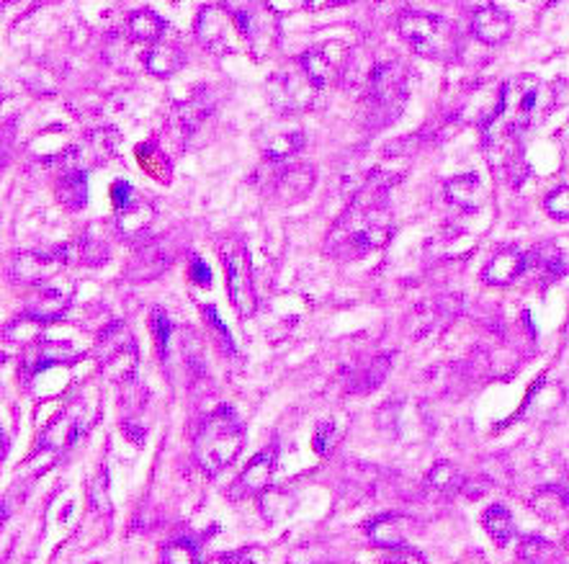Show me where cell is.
I'll use <instances>...</instances> for the list:
<instances>
[{
    "label": "cell",
    "instance_id": "1",
    "mask_svg": "<svg viewBox=\"0 0 569 564\" xmlns=\"http://www.w3.org/2000/svg\"><path fill=\"white\" fill-rule=\"evenodd\" d=\"M389 183L391 181L384 173H372L359 188L356 199L338 217V222L325 238V253L332 261H361L387 245L391 234Z\"/></svg>",
    "mask_w": 569,
    "mask_h": 564
},
{
    "label": "cell",
    "instance_id": "2",
    "mask_svg": "<svg viewBox=\"0 0 569 564\" xmlns=\"http://www.w3.org/2000/svg\"><path fill=\"white\" fill-rule=\"evenodd\" d=\"M246 446V426L232 407H217L204 417L194 438V459L209 477L225 472Z\"/></svg>",
    "mask_w": 569,
    "mask_h": 564
},
{
    "label": "cell",
    "instance_id": "3",
    "mask_svg": "<svg viewBox=\"0 0 569 564\" xmlns=\"http://www.w3.org/2000/svg\"><path fill=\"white\" fill-rule=\"evenodd\" d=\"M546 93H549V85L531 76L508 80L500 88L498 106L487 119L485 129L500 127L502 135H513V131L531 127L544 114Z\"/></svg>",
    "mask_w": 569,
    "mask_h": 564
},
{
    "label": "cell",
    "instance_id": "4",
    "mask_svg": "<svg viewBox=\"0 0 569 564\" xmlns=\"http://www.w3.org/2000/svg\"><path fill=\"white\" fill-rule=\"evenodd\" d=\"M402 39L410 44L412 53L433 62H451L462 53V36L451 21L433 16V13L408 11L397 19Z\"/></svg>",
    "mask_w": 569,
    "mask_h": 564
},
{
    "label": "cell",
    "instance_id": "5",
    "mask_svg": "<svg viewBox=\"0 0 569 564\" xmlns=\"http://www.w3.org/2000/svg\"><path fill=\"white\" fill-rule=\"evenodd\" d=\"M255 19L246 11H232L227 5H206L196 19V39L212 55H235L242 44L253 39Z\"/></svg>",
    "mask_w": 569,
    "mask_h": 564
},
{
    "label": "cell",
    "instance_id": "6",
    "mask_svg": "<svg viewBox=\"0 0 569 564\" xmlns=\"http://www.w3.org/2000/svg\"><path fill=\"white\" fill-rule=\"evenodd\" d=\"M221 261L227 268V287H230V299L242 318H250L258 307L255 295V278L253 266H250V255L242 245V240L230 238L221 243Z\"/></svg>",
    "mask_w": 569,
    "mask_h": 564
},
{
    "label": "cell",
    "instance_id": "7",
    "mask_svg": "<svg viewBox=\"0 0 569 564\" xmlns=\"http://www.w3.org/2000/svg\"><path fill=\"white\" fill-rule=\"evenodd\" d=\"M99 358L103 371L114 382H129L137 371V343L122 322L106 327V333L99 341Z\"/></svg>",
    "mask_w": 569,
    "mask_h": 564
},
{
    "label": "cell",
    "instance_id": "8",
    "mask_svg": "<svg viewBox=\"0 0 569 564\" xmlns=\"http://www.w3.org/2000/svg\"><path fill=\"white\" fill-rule=\"evenodd\" d=\"M408 99V70L400 62L379 65L372 76V104L379 112V127L402 112Z\"/></svg>",
    "mask_w": 569,
    "mask_h": 564
},
{
    "label": "cell",
    "instance_id": "9",
    "mask_svg": "<svg viewBox=\"0 0 569 564\" xmlns=\"http://www.w3.org/2000/svg\"><path fill=\"white\" fill-rule=\"evenodd\" d=\"M91 413H88V402L86 400H78L76 405L62 410L60 415L55 417V423L44 430L42 436V449H68L78 441L80 436L86 434L88 428H91Z\"/></svg>",
    "mask_w": 569,
    "mask_h": 564
},
{
    "label": "cell",
    "instance_id": "10",
    "mask_svg": "<svg viewBox=\"0 0 569 564\" xmlns=\"http://www.w3.org/2000/svg\"><path fill=\"white\" fill-rule=\"evenodd\" d=\"M271 85L276 88V93H273V106L284 108V112H297V108L309 106L317 91L312 80L307 78V72L299 68V62L297 70L278 72V76L271 80Z\"/></svg>",
    "mask_w": 569,
    "mask_h": 564
},
{
    "label": "cell",
    "instance_id": "11",
    "mask_svg": "<svg viewBox=\"0 0 569 564\" xmlns=\"http://www.w3.org/2000/svg\"><path fill=\"white\" fill-rule=\"evenodd\" d=\"M65 263H70L68 248H60L55 253H21L13 261L11 274L21 284H44Z\"/></svg>",
    "mask_w": 569,
    "mask_h": 564
},
{
    "label": "cell",
    "instance_id": "12",
    "mask_svg": "<svg viewBox=\"0 0 569 564\" xmlns=\"http://www.w3.org/2000/svg\"><path fill=\"white\" fill-rule=\"evenodd\" d=\"M412 533H416V521L400 516V513H384V516L366 523V537L372 539V544L382 549L410 546Z\"/></svg>",
    "mask_w": 569,
    "mask_h": 564
},
{
    "label": "cell",
    "instance_id": "13",
    "mask_svg": "<svg viewBox=\"0 0 569 564\" xmlns=\"http://www.w3.org/2000/svg\"><path fill=\"white\" fill-rule=\"evenodd\" d=\"M526 263L528 255L521 248L508 245L498 251L487 263L482 271V281L490 287H510V284L519 281L521 276H526Z\"/></svg>",
    "mask_w": 569,
    "mask_h": 564
},
{
    "label": "cell",
    "instance_id": "14",
    "mask_svg": "<svg viewBox=\"0 0 569 564\" xmlns=\"http://www.w3.org/2000/svg\"><path fill=\"white\" fill-rule=\"evenodd\" d=\"M315 181H317V173L309 163L289 165L276 175V181H273V196H276V202L284 204V207H292V204L307 199V194L312 192Z\"/></svg>",
    "mask_w": 569,
    "mask_h": 564
},
{
    "label": "cell",
    "instance_id": "15",
    "mask_svg": "<svg viewBox=\"0 0 569 564\" xmlns=\"http://www.w3.org/2000/svg\"><path fill=\"white\" fill-rule=\"evenodd\" d=\"M471 34L482 44L494 47V44L510 39V34H513V19H510L508 11L498 9V5H482L471 16Z\"/></svg>",
    "mask_w": 569,
    "mask_h": 564
},
{
    "label": "cell",
    "instance_id": "16",
    "mask_svg": "<svg viewBox=\"0 0 569 564\" xmlns=\"http://www.w3.org/2000/svg\"><path fill=\"white\" fill-rule=\"evenodd\" d=\"M338 44H322V47L309 49V53L299 57V68L307 72V78L312 80L317 91H322V88L338 76Z\"/></svg>",
    "mask_w": 569,
    "mask_h": 564
},
{
    "label": "cell",
    "instance_id": "17",
    "mask_svg": "<svg viewBox=\"0 0 569 564\" xmlns=\"http://www.w3.org/2000/svg\"><path fill=\"white\" fill-rule=\"evenodd\" d=\"M526 255H528L526 274L534 276L538 284H544V287L546 284L557 281L561 274H567L565 253H561L557 245H551V243L536 245L534 251H528Z\"/></svg>",
    "mask_w": 569,
    "mask_h": 564
},
{
    "label": "cell",
    "instance_id": "18",
    "mask_svg": "<svg viewBox=\"0 0 569 564\" xmlns=\"http://www.w3.org/2000/svg\"><path fill=\"white\" fill-rule=\"evenodd\" d=\"M531 508L551 523L569 521V482L536 490V495L531 497Z\"/></svg>",
    "mask_w": 569,
    "mask_h": 564
},
{
    "label": "cell",
    "instance_id": "19",
    "mask_svg": "<svg viewBox=\"0 0 569 564\" xmlns=\"http://www.w3.org/2000/svg\"><path fill=\"white\" fill-rule=\"evenodd\" d=\"M446 199L464 211H477L485 199L482 179L477 173H464L446 181Z\"/></svg>",
    "mask_w": 569,
    "mask_h": 564
},
{
    "label": "cell",
    "instance_id": "20",
    "mask_svg": "<svg viewBox=\"0 0 569 564\" xmlns=\"http://www.w3.org/2000/svg\"><path fill=\"white\" fill-rule=\"evenodd\" d=\"M155 219V209L150 202H145L143 196H135L127 207L116 211V230H120L124 238H139L150 230Z\"/></svg>",
    "mask_w": 569,
    "mask_h": 564
},
{
    "label": "cell",
    "instance_id": "21",
    "mask_svg": "<svg viewBox=\"0 0 569 564\" xmlns=\"http://www.w3.org/2000/svg\"><path fill=\"white\" fill-rule=\"evenodd\" d=\"M183 62H186V55L175 42L152 44L150 53L145 55V68L158 78H170L183 68Z\"/></svg>",
    "mask_w": 569,
    "mask_h": 564
},
{
    "label": "cell",
    "instance_id": "22",
    "mask_svg": "<svg viewBox=\"0 0 569 564\" xmlns=\"http://www.w3.org/2000/svg\"><path fill=\"white\" fill-rule=\"evenodd\" d=\"M305 145V135L297 129H281V131H261V148L263 156L269 160H289L292 156H297Z\"/></svg>",
    "mask_w": 569,
    "mask_h": 564
},
{
    "label": "cell",
    "instance_id": "23",
    "mask_svg": "<svg viewBox=\"0 0 569 564\" xmlns=\"http://www.w3.org/2000/svg\"><path fill=\"white\" fill-rule=\"evenodd\" d=\"M68 304H70L68 291H62L57 287H44V289L36 291L32 304H29L26 318L36 320V322L57 320L65 310H68Z\"/></svg>",
    "mask_w": 569,
    "mask_h": 564
},
{
    "label": "cell",
    "instance_id": "24",
    "mask_svg": "<svg viewBox=\"0 0 569 564\" xmlns=\"http://www.w3.org/2000/svg\"><path fill=\"white\" fill-rule=\"evenodd\" d=\"M273 469H276V453H273V451L258 453V457L246 467V472H242L240 487L250 495L263 493V490L271 485Z\"/></svg>",
    "mask_w": 569,
    "mask_h": 564
},
{
    "label": "cell",
    "instance_id": "25",
    "mask_svg": "<svg viewBox=\"0 0 569 564\" xmlns=\"http://www.w3.org/2000/svg\"><path fill=\"white\" fill-rule=\"evenodd\" d=\"M57 199L65 209H83L88 204V175L86 171H70L57 181Z\"/></svg>",
    "mask_w": 569,
    "mask_h": 564
},
{
    "label": "cell",
    "instance_id": "26",
    "mask_svg": "<svg viewBox=\"0 0 569 564\" xmlns=\"http://www.w3.org/2000/svg\"><path fill=\"white\" fill-rule=\"evenodd\" d=\"M482 526H485V531L490 533V539L498 546H508L510 541H513V537H515L513 516H510V510L505 508V505H500V503H494V505H490V508L485 510Z\"/></svg>",
    "mask_w": 569,
    "mask_h": 564
},
{
    "label": "cell",
    "instance_id": "27",
    "mask_svg": "<svg viewBox=\"0 0 569 564\" xmlns=\"http://www.w3.org/2000/svg\"><path fill=\"white\" fill-rule=\"evenodd\" d=\"M70 358H72V348L65 346V343H42V346L29 350L26 369L29 373H39L52 369V366L57 364L70 361Z\"/></svg>",
    "mask_w": 569,
    "mask_h": 564
},
{
    "label": "cell",
    "instance_id": "28",
    "mask_svg": "<svg viewBox=\"0 0 569 564\" xmlns=\"http://www.w3.org/2000/svg\"><path fill=\"white\" fill-rule=\"evenodd\" d=\"M166 34V21L158 13L150 9L135 11L129 16V36L135 42H145V44H158Z\"/></svg>",
    "mask_w": 569,
    "mask_h": 564
},
{
    "label": "cell",
    "instance_id": "29",
    "mask_svg": "<svg viewBox=\"0 0 569 564\" xmlns=\"http://www.w3.org/2000/svg\"><path fill=\"white\" fill-rule=\"evenodd\" d=\"M523 564H565V554L544 537H526L519 546Z\"/></svg>",
    "mask_w": 569,
    "mask_h": 564
},
{
    "label": "cell",
    "instance_id": "30",
    "mask_svg": "<svg viewBox=\"0 0 569 564\" xmlns=\"http://www.w3.org/2000/svg\"><path fill=\"white\" fill-rule=\"evenodd\" d=\"M425 482H428V487L435 490V493L454 495L462 490L464 477H462L459 469L451 464V461H439V464H435L431 472H428Z\"/></svg>",
    "mask_w": 569,
    "mask_h": 564
},
{
    "label": "cell",
    "instance_id": "31",
    "mask_svg": "<svg viewBox=\"0 0 569 564\" xmlns=\"http://www.w3.org/2000/svg\"><path fill=\"white\" fill-rule=\"evenodd\" d=\"M160 564H202V552L194 539L168 541L160 552Z\"/></svg>",
    "mask_w": 569,
    "mask_h": 564
},
{
    "label": "cell",
    "instance_id": "32",
    "mask_svg": "<svg viewBox=\"0 0 569 564\" xmlns=\"http://www.w3.org/2000/svg\"><path fill=\"white\" fill-rule=\"evenodd\" d=\"M546 215L557 222H569V186H559L544 199Z\"/></svg>",
    "mask_w": 569,
    "mask_h": 564
},
{
    "label": "cell",
    "instance_id": "33",
    "mask_svg": "<svg viewBox=\"0 0 569 564\" xmlns=\"http://www.w3.org/2000/svg\"><path fill=\"white\" fill-rule=\"evenodd\" d=\"M150 327H152L155 341H158L160 356L166 358V356H168V341H170V335H173V322L168 320V314L162 312V310H152V314H150Z\"/></svg>",
    "mask_w": 569,
    "mask_h": 564
},
{
    "label": "cell",
    "instance_id": "34",
    "mask_svg": "<svg viewBox=\"0 0 569 564\" xmlns=\"http://www.w3.org/2000/svg\"><path fill=\"white\" fill-rule=\"evenodd\" d=\"M382 564H428L425 556L416 552L412 546H400V549H387Z\"/></svg>",
    "mask_w": 569,
    "mask_h": 564
},
{
    "label": "cell",
    "instance_id": "35",
    "mask_svg": "<svg viewBox=\"0 0 569 564\" xmlns=\"http://www.w3.org/2000/svg\"><path fill=\"white\" fill-rule=\"evenodd\" d=\"M135 196H137V192L132 188V183H127V181H116L114 186H111V202H114L116 211L127 207V204L135 199Z\"/></svg>",
    "mask_w": 569,
    "mask_h": 564
},
{
    "label": "cell",
    "instance_id": "36",
    "mask_svg": "<svg viewBox=\"0 0 569 564\" xmlns=\"http://www.w3.org/2000/svg\"><path fill=\"white\" fill-rule=\"evenodd\" d=\"M191 278H194V284H198V287H212V268L198 255L191 258Z\"/></svg>",
    "mask_w": 569,
    "mask_h": 564
},
{
    "label": "cell",
    "instance_id": "37",
    "mask_svg": "<svg viewBox=\"0 0 569 564\" xmlns=\"http://www.w3.org/2000/svg\"><path fill=\"white\" fill-rule=\"evenodd\" d=\"M212 564H258L255 554L246 549V552H235V554H221Z\"/></svg>",
    "mask_w": 569,
    "mask_h": 564
},
{
    "label": "cell",
    "instance_id": "38",
    "mask_svg": "<svg viewBox=\"0 0 569 564\" xmlns=\"http://www.w3.org/2000/svg\"><path fill=\"white\" fill-rule=\"evenodd\" d=\"M330 430H332V426L330 423H322L320 428H317V434H315V449H317V453H328V438H330Z\"/></svg>",
    "mask_w": 569,
    "mask_h": 564
},
{
    "label": "cell",
    "instance_id": "39",
    "mask_svg": "<svg viewBox=\"0 0 569 564\" xmlns=\"http://www.w3.org/2000/svg\"><path fill=\"white\" fill-rule=\"evenodd\" d=\"M204 314H206V320L212 322V325H217V331L221 333V338H225L227 343H230L232 346V341H230V331H227L225 325H221V320H219V314H217V310H214V307H204Z\"/></svg>",
    "mask_w": 569,
    "mask_h": 564
},
{
    "label": "cell",
    "instance_id": "40",
    "mask_svg": "<svg viewBox=\"0 0 569 564\" xmlns=\"http://www.w3.org/2000/svg\"><path fill=\"white\" fill-rule=\"evenodd\" d=\"M273 3V9L276 11H294V9H307L309 5V0H271Z\"/></svg>",
    "mask_w": 569,
    "mask_h": 564
},
{
    "label": "cell",
    "instance_id": "41",
    "mask_svg": "<svg viewBox=\"0 0 569 564\" xmlns=\"http://www.w3.org/2000/svg\"><path fill=\"white\" fill-rule=\"evenodd\" d=\"M405 0H376V5H379V9H384V11H389V9H397V5H402Z\"/></svg>",
    "mask_w": 569,
    "mask_h": 564
},
{
    "label": "cell",
    "instance_id": "42",
    "mask_svg": "<svg viewBox=\"0 0 569 564\" xmlns=\"http://www.w3.org/2000/svg\"><path fill=\"white\" fill-rule=\"evenodd\" d=\"M332 3H338V5H345V3H353V0H332Z\"/></svg>",
    "mask_w": 569,
    "mask_h": 564
},
{
    "label": "cell",
    "instance_id": "43",
    "mask_svg": "<svg viewBox=\"0 0 569 564\" xmlns=\"http://www.w3.org/2000/svg\"><path fill=\"white\" fill-rule=\"evenodd\" d=\"M338 564H351V562H338Z\"/></svg>",
    "mask_w": 569,
    "mask_h": 564
}]
</instances>
